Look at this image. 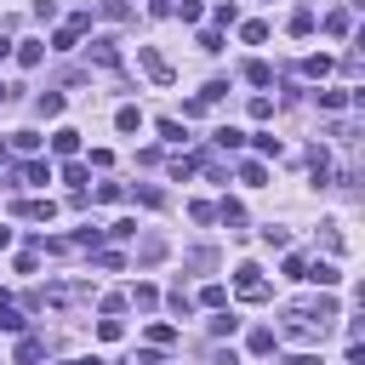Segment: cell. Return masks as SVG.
<instances>
[{
	"mask_svg": "<svg viewBox=\"0 0 365 365\" xmlns=\"http://www.w3.org/2000/svg\"><path fill=\"white\" fill-rule=\"evenodd\" d=\"M11 91H17V86H6V80H0V103H11Z\"/></svg>",
	"mask_w": 365,
	"mask_h": 365,
	"instance_id": "47",
	"label": "cell"
},
{
	"mask_svg": "<svg viewBox=\"0 0 365 365\" xmlns=\"http://www.w3.org/2000/svg\"><path fill=\"white\" fill-rule=\"evenodd\" d=\"M40 57H46V46H40V40H17V63H23V68H34Z\"/></svg>",
	"mask_w": 365,
	"mask_h": 365,
	"instance_id": "18",
	"label": "cell"
},
{
	"mask_svg": "<svg viewBox=\"0 0 365 365\" xmlns=\"http://www.w3.org/2000/svg\"><path fill=\"white\" fill-rule=\"evenodd\" d=\"M17 177H23L29 188H46V182H51V165H46V160H29V165H23Z\"/></svg>",
	"mask_w": 365,
	"mask_h": 365,
	"instance_id": "11",
	"label": "cell"
},
{
	"mask_svg": "<svg viewBox=\"0 0 365 365\" xmlns=\"http://www.w3.org/2000/svg\"><path fill=\"white\" fill-rule=\"evenodd\" d=\"M131 302L148 314V308H160V291H154V285H137V291H131Z\"/></svg>",
	"mask_w": 365,
	"mask_h": 365,
	"instance_id": "31",
	"label": "cell"
},
{
	"mask_svg": "<svg viewBox=\"0 0 365 365\" xmlns=\"http://www.w3.org/2000/svg\"><path fill=\"white\" fill-rule=\"evenodd\" d=\"M302 268H308L302 257H285V262H279V274H285V279H302Z\"/></svg>",
	"mask_w": 365,
	"mask_h": 365,
	"instance_id": "46",
	"label": "cell"
},
{
	"mask_svg": "<svg viewBox=\"0 0 365 365\" xmlns=\"http://www.w3.org/2000/svg\"><path fill=\"white\" fill-rule=\"evenodd\" d=\"M314 103H319V108H331V114H342V108H354V91H336V86H325V91H314Z\"/></svg>",
	"mask_w": 365,
	"mask_h": 365,
	"instance_id": "7",
	"label": "cell"
},
{
	"mask_svg": "<svg viewBox=\"0 0 365 365\" xmlns=\"http://www.w3.org/2000/svg\"><path fill=\"white\" fill-rule=\"evenodd\" d=\"M331 319H336V302H331V297L297 302V308H285V336H291V342H325Z\"/></svg>",
	"mask_w": 365,
	"mask_h": 365,
	"instance_id": "1",
	"label": "cell"
},
{
	"mask_svg": "<svg viewBox=\"0 0 365 365\" xmlns=\"http://www.w3.org/2000/svg\"><path fill=\"white\" fill-rule=\"evenodd\" d=\"M34 114H40V120H57V114H63V91H40Z\"/></svg>",
	"mask_w": 365,
	"mask_h": 365,
	"instance_id": "12",
	"label": "cell"
},
{
	"mask_svg": "<svg viewBox=\"0 0 365 365\" xmlns=\"http://www.w3.org/2000/svg\"><path fill=\"white\" fill-rule=\"evenodd\" d=\"M114 125H120V131H143V108H131V103H125V108L114 114Z\"/></svg>",
	"mask_w": 365,
	"mask_h": 365,
	"instance_id": "26",
	"label": "cell"
},
{
	"mask_svg": "<svg viewBox=\"0 0 365 365\" xmlns=\"http://www.w3.org/2000/svg\"><path fill=\"white\" fill-rule=\"evenodd\" d=\"M97 336H103V342H120L125 325H120V319H97Z\"/></svg>",
	"mask_w": 365,
	"mask_h": 365,
	"instance_id": "39",
	"label": "cell"
},
{
	"mask_svg": "<svg viewBox=\"0 0 365 365\" xmlns=\"http://www.w3.org/2000/svg\"><path fill=\"white\" fill-rule=\"evenodd\" d=\"M188 217H194V222H211V217H217V205H211V200H194V205H188Z\"/></svg>",
	"mask_w": 365,
	"mask_h": 365,
	"instance_id": "41",
	"label": "cell"
},
{
	"mask_svg": "<svg viewBox=\"0 0 365 365\" xmlns=\"http://www.w3.org/2000/svg\"><path fill=\"white\" fill-rule=\"evenodd\" d=\"M6 245H11V228H0V251H6Z\"/></svg>",
	"mask_w": 365,
	"mask_h": 365,
	"instance_id": "48",
	"label": "cell"
},
{
	"mask_svg": "<svg viewBox=\"0 0 365 365\" xmlns=\"http://www.w3.org/2000/svg\"><path fill=\"white\" fill-rule=\"evenodd\" d=\"M251 120H274V97L257 91V97H251Z\"/></svg>",
	"mask_w": 365,
	"mask_h": 365,
	"instance_id": "35",
	"label": "cell"
},
{
	"mask_svg": "<svg viewBox=\"0 0 365 365\" xmlns=\"http://www.w3.org/2000/svg\"><path fill=\"white\" fill-rule=\"evenodd\" d=\"M97 200H103V205H120V200H125V188H120V182H103V188H97Z\"/></svg>",
	"mask_w": 365,
	"mask_h": 365,
	"instance_id": "40",
	"label": "cell"
},
{
	"mask_svg": "<svg viewBox=\"0 0 365 365\" xmlns=\"http://www.w3.org/2000/svg\"><path fill=\"white\" fill-rule=\"evenodd\" d=\"M160 257H165V240H160V234H148V240L137 245V262H160Z\"/></svg>",
	"mask_w": 365,
	"mask_h": 365,
	"instance_id": "21",
	"label": "cell"
},
{
	"mask_svg": "<svg viewBox=\"0 0 365 365\" xmlns=\"http://www.w3.org/2000/svg\"><path fill=\"white\" fill-rule=\"evenodd\" d=\"M51 148H57V154H74V148H80V131H74V125H57V131H51Z\"/></svg>",
	"mask_w": 365,
	"mask_h": 365,
	"instance_id": "13",
	"label": "cell"
},
{
	"mask_svg": "<svg viewBox=\"0 0 365 365\" xmlns=\"http://www.w3.org/2000/svg\"><path fill=\"white\" fill-rule=\"evenodd\" d=\"M86 51H91V63H97V68H120V46H114V34H97Z\"/></svg>",
	"mask_w": 365,
	"mask_h": 365,
	"instance_id": "4",
	"label": "cell"
},
{
	"mask_svg": "<svg viewBox=\"0 0 365 365\" xmlns=\"http://www.w3.org/2000/svg\"><path fill=\"white\" fill-rule=\"evenodd\" d=\"M217 217H222V222H245V205H240V200H222Z\"/></svg>",
	"mask_w": 365,
	"mask_h": 365,
	"instance_id": "36",
	"label": "cell"
},
{
	"mask_svg": "<svg viewBox=\"0 0 365 365\" xmlns=\"http://www.w3.org/2000/svg\"><path fill=\"white\" fill-rule=\"evenodd\" d=\"M302 279H314V285H325V291H331V285L342 279V268H336V262H308V268H302Z\"/></svg>",
	"mask_w": 365,
	"mask_h": 365,
	"instance_id": "8",
	"label": "cell"
},
{
	"mask_svg": "<svg viewBox=\"0 0 365 365\" xmlns=\"http://www.w3.org/2000/svg\"><path fill=\"white\" fill-rule=\"evenodd\" d=\"M103 234H108V240H131V234H137V222H131V217H120V222H108Z\"/></svg>",
	"mask_w": 365,
	"mask_h": 365,
	"instance_id": "37",
	"label": "cell"
},
{
	"mask_svg": "<svg viewBox=\"0 0 365 365\" xmlns=\"http://www.w3.org/2000/svg\"><path fill=\"white\" fill-rule=\"evenodd\" d=\"M137 63H143V74H148L154 86H171V80H177V74H171V63H165L154 46H137Z\"/></svg>",
	"mask_w": 365,
	"mask_h": 365,
	"instance_id": "3",
	"label": "cell"
},
{
	"mask_svg": "<svg viewBox=\"0 0 365 365\" xmlns=\"http://www.w3.org/2000/svg\"><path fill=\"white\" fill-rule=\"evenodd\" d=\"M319 29H325L331 40H348V34H354V17H348V11H325V23H319Z\"/></svg>",
	"mask_w": 365,
	"mask_h": 365,
	"instance_id": "9",
	"label": "cell"
},
{
	"mask_svg": "<svg viewBox=\"0 0 365 365\" xmlns=\"http://www.w3.org/2000/svg\"><path fill=\"white\" fill-rule=\"evenodd\" d=\"M234 297H240V302H268V279H262L257 262H240V268H234Z\"/></svg>",
	"mask_w": 365,
	"mask_h": 365,
	"instance_id": "2",
	"label": "cell"
},
{
	"mask_svg": "<svg viewBox=\"0 0 365 365\" xmlns=\"http://www.w3.org/2000/svg\"><path fill=\"white\" fill-rule=\"evenodd\" d=\"M11 359H17V365H40V359H46V342L23 331V336H17V348H11Z\"/></svg>",
	"mask_w": 365,
	"mask_h": 365,
	"instance_id": "5",
	"label": "cell"
},
{
	"mask_svg": "<svg viewBox=\"0 0 365 365\" xmlns=\"http://www.w3.org/2000/svg\"><path fill=\"white\" fill-rule=\"evenodd\" d=\"M68 365H103V359H68Z\"/></svg>",
	"mask_w": 365,
	"mask_h": 365,
	"instance_id": "49",
	"label": "cell"
},
{
	"mask_svg": "<svg viewBox=\"0 0 365 365\" xmlns=\"http://www.w3.org/2000/svg\"><path fill=\"white\" fill-rule=\"evenodd\" d=\"M171 11H177L182 23H194V17H200V0H171Z\"/></svg>",
	"mask_w": 365,
	"mask_h": 365,
	"instance_id": "43",
	"label": "cell"
},
{
	"mask_svg": "<svg viewBox=\"0 0 365 365\" xmlns=\"http://www.w3.org/2000/svg\"><path fill=\"white\" fill-rule=\"evenodd\" d=\"M234 331H240V319H234L228 308H217V314H211V336H234Z\"/></svg>",
	"mask_w": 365,
	"mask_h": 365,
	"instance_id": "23",
	"label": "cell"
},
{
	"mask_svg": "<svg viewBox=\"0 0 365 365\" xmlns=\"http://www.w3.org/2000/svg\"><path fill=\"white\" fill-rule=\"evenodd\" d=\"M331 68H336V57H325V51H314V57H302V74H308V80H325Z\"/></svg>",
	"mask_w": 365,
	"mask_h": 365,
	"instance_id": "10",
	"label": "cell"
},
{
	"mask_svg": "<svg viewBox=\"0 0 365 365\" xmlns=\"http://www.w3.org/2000/svg\"><path fill=\"white\" fill-rule=\"evenodd\" d=\"M245 80H251V86H274V68H268L262 57H251V63H245Z\"/></svg>",
	"mask_w": 365,
	"mask_h": 365,
	"instance_id": "19",
	"label": "cell"
},
{
	"mask_svg": "<svg viewBox=\"0 0 365 365\" xmlns=\"http://www.w3.org/2000/svg\"><path fill=\"white\" fill-rule=\"evenodd\" d=\"M240 40H245V46H262V40H268V23H240Z\"/></svg>",
	"mask_w": 365,
	"mask_h": 365,
	"instance_id": "28",
	"label": "cell"
},
{
	"mask_svg": "<svg viewBox=\"0 0 365 365\" xmlns=\"http://www.w3.org/2000/svg\"><path fill=\"white\" fill-rule=\"evenodd\" d=\"M308 171H314V182H331V154L314 143V154H308Z\"/></svg>",
	"mask_w": 365,
	"mask_h": 365,
	"instance_id": "15",
	"label": "cell"
},
{
	"mask_svg": "<svg viewBox=\"0 0 365 365\" xmlns=\"http://www.w3.org/2000/svg\"><path fill=\"white\" fill-rule=\"evenodd\" d=\"M11 211H17V217H29V222H51V217H57V205H51V200H17Z\"/></svg>",
	"mask_w": 365,
	"mask_h": 365,
	"instance_id": "6",
	"label": "cell"
},
{
	"mask_svg": "<svg viewBox=\"0 0 365 365\" xmlns=\"http://www.w3.org/2000/svg\"><path fill=\"white\" fill-rule=\"evenodd\" d=\"M97 268H108V274H120V268H125V257H120V251H97Z\"/></svg>",
	"mask_w": 365,
	"mask_h": 365,
	"instance_id": "42",
	"label": "cell"
},
{
	"mask_svg": "<svg viewBox=\"0 0 365 365\" xmlns=\"http://www.w3.org/2000/svg\"><path fill=\"white\" fill-rule=\"evenodd\" d=\"M222 97H228V80H211V86L200 91V103H205V108H211V103H222Z\"/></svg>",
	"mask_w": 365,
	"mask_h": 365,
	"instance_id": "34",
	"label": "cell"
},
{
	"mask_svg": "<svg viewBox=\"0 0 365 365\" xmlns=\"http://www.w3.org/2000/svg\"><path fill=\"white\" fill-rule=\"evenodd\" d=\"M211 17H217V29H228V23H240V6H234V0H222Z\"/></svg>",
	"mask_w": 365,
	"mask_h": 365,
	"instance_id": "32",
	"label": "cell"
},
{
	"mask_svg": "<svg viewBox=\"0 0 365 365\" xmlns=\"http://www.w3.org/2000/svg\"><path fill=\"white\" fill-rule=\"evenodd\" d=\"M11 148H17V154H34V148H40V131H11Z\"/></svg>",
	"mask_w": 365,
	"mask_h": 365,
	"instance_id": "29",
	"label": "cell"
},
{
	"mask_svg": "<svg viewBox=\"0 0 365 365\" xmlns=\"http://www.w3.org/2000/svg\"><path fill=\"white\" fill-rule=\"evenodd\" d=\"M262 245H291V228H279V222H268V228H262Z\"/></svg>",
	"mask_w": 365,
	"mask_h": 365,
	"instance_id": "38",
	"label": "cell"
},
{
	"mask_svg": "<svg viewBox=\"0 0 365 365\" xmlns=\"http://www.w3.org/2000/svg\"><path fill=\"white\" fill-rule=\"evenodd\" d=\"M200 302H205L211 314H217V308H228V285H217V279H211V285L200 291Z\"/></svg>",
	"mask_w": 365,
	"mask_h": 365,
	"instance_id": "22",
	"label": "cell"
},
{
	"mask_svg": "<svg viewBox=\"0 0 365 365\" xmlns=\"http://www.w3.org/2000/svg\"><path fill=\"white\" fill-rule=\"evenodd\" d=\"M291 34H297V40H308V34H314V11H308V6L291 17Z\"/></svg>",
	"mask_w": 365,
	"mask_h": 365,
	"instance_id": "27",
	"label": "cell"
},
{
	"mask_svg": "<svg viewBox=\"0 0 365 365\" xmlns=\"http://www.w3.org/2000/svg\"><path fill=\"white\" fill-rule=\"evenodd\" d=\"M319 245H325V251H331V257H336V251H342V234H336V222H319Z\"/></svg>",
	"mask_w": 365,
	"mask_h": 365,
	"instance_id": "30",
	"label": "cell"
},
{
	"mask_svg": "<svg viewBox=\"0 0 365 365\" xmlns=\"http://www.w3.org/2000/svg\"><path fill=\"white\" fill-rule=\"evenodd\" d=\"M240 182H245V188H262V182H268V165H262V160H245V165H240Z\"/></svg>",
	"mask_w": 365,
	"mask_h": 365,
	"instance_id": "16",
	"label": "cell"
},
{
	"mask_svg": "<svg viewBox=\"0 0 365 365\" xmlns=\"http://www.w3.org/2000/svg\"><path fill=\"white\" fill-rule=\"evenodd\" d=\"M251 148H257V154H262V160H279V154H285V148H279V137H274V131H257V137H251Z\"/></svg>",
	"mask_w": 365,
	"mask_h": 365,
	"instance_id": "14",
	"label": "cell"
},
{
	"mask_svg": "<svg viewBox=\"0 0 365 365\" xmlns=\"http://www.w3.org/2000/svg\"><path fill=\"white\" fill-rule=\"evenodd\" d=\"M160 137L165 143H182V120H160Z\"/></svg>",
	"mask_w": 365,
	"mask_h": 365,
	"instance_id": "44",
	"label": "cell"
},
{
	"mask_svg": "<svg viewBox=\"0 0 365 365\" xmlns=\"http://www.w3.org/2000/svg\"><path fill=\"white\" fill-rule=\"evenodd\" d=\"M171 342H177V331H171L165 319H154V325H148V348H171Z\"/></svg>",
	"mask_w": 365,
	"mask_h": 365,
	"instance_id": "24",
	"label": "cell"
},
{
	"mask_svg": "<svg viewBox=\"0 0 365 365\" xmlns=\"http://www.w3.org/2000/svg\"><path fill=\"white\" fill-rule=\"evenodd\" d=\"M245 348H251V354H274V331H268V325H257V331L245 336Z\"/></svg>",
	"mask_w": 365,
	"mask_h": 365,
	"instance_id": "25",
	"label": "cell"
},
{
	"mask_svg": "<svg viewBox=\"0 0 365 365\" xmlns=\"http://www.w3.org/2000/svg\"><path fill=\"white\" fill-rule=\"evenodd\" d=\"M103 17H114V23H131V17H137V0H103Z\"/></svg>",
	"mask_w": 365,
	"mask_h": 365,
	"instance_id": "17",
	"label": "cell"
},
{
	"mask_svg": "<svg viewBox=\"0 0 365 365\" xmlns=\"http://www.w3.org/2000/svg\"><path fill=\"white\" fill-rule=\"evenodd\" d=\"M194 171H200V160H188V154H182V160L171 165V177H177V182H182V177H194Z\"/></svg>",
	"mask_w": 365,
	"mask_h": 365,
	"instance_id": "45",
	"label": "cell"
},
{
	"mask_svg": "<svg viewBox=\"0 0 365 365\" xmlns=\"http://www.w3.org/2000/svg\"><path fill=\"white\" fill-rule=\"evenodd\" d=\"M74 40H80V34H74V29H68V23H63V29H57V34H51V51H74Z\"/></svg>",
	"mask_w": 365,
	"mask_h": 365,
	"instance_id": "33",
	"label": "cell"
},
{
	"mask_svg": "<svg viewBox=\"0 0 365 365\" xmlns=\"http://www.w3.org/2000/svg\"><path fill=\"white\" fill-rule=\"evenodd\" d=\"M211 143H217L222 154H234V148L245 143V131H234V125H217V137H211Z\"/></svg>",
	"mask_w": 365,
	"mask_h": 365,
	"instance_id": "20",
	"label": "cell"
}]
</instances>
